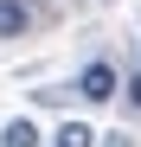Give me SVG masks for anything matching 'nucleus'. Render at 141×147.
I'll return each instance as SVG.
<instances>
[{
	"instance_id": "obj_1",
	"label": "nucleus",
	"mask_w": 141,
	"mask_h": 147,
	"mask_svg": "<svg viewBox=\"0 0 141 147\" xmlns=\"http://www.w3.org/2000/svg\"><path fill=\"white\" fill-rule=\"evenodd\" d=\"M115 90H122V77H115V64H83V77H77V96H83V102H109V96Z\"/></svg>"
},
{
	"instance_id": "obj_2",
	"label": "nucleus",
	"mask_w": 141,
	"mask_h": 147,
	"mask_svg": "<svg viewBox=\"0 0 141 147\" xmlns=\"http://www.w3.org/2000/svg\"><path fill=\"white\" fill-rule=\"evenodd\" d=\"M26 26H32V7H26V0H0V38H19Z\"/></svg>"
},
{
	"instance_id": "obj_3",
	"label": "nucleus",
	"mask_w": 141,
	"mask_h": 147,
	"mask_svg": "<svg viewBox=\"0 0 141 147\" xmlns=\"http://www.w3.org/2000/svg\"><path fill=\"white\" fill-rule=\"evenodd\" d=\"M0 147H39V128L19 115V121H7V128H0Z\"/></svg>"
},
{
	"instance_id": "obj_4",
	"label": "nucleus",
	"mask_w": 141,
	"mask_h": 147,
	"mask_svg": "<svg viewBox=\"0 0 141 147\" xmlns=\"http://www.w3.org/2000/svg\"><path fill=\"white\" fill-rule=\"evenodd\" d=\"M52 147H96V134H90L83 121H64V128L52 134Z\"/></svg>"
},
{
	"instance_id": "obj_5",
	"label": "nucleus",
	"mask_w": 141,
	"mask_h": 147,
	"mask_svg": "<svg viewBox=\"0 0 141 147\" xmlns=\"http://www.w3.org/2000/svg\"><path fill=\"white\" fill-rule=\"evenodd\" d=\"M96 147H135V134H122V128H115V134H96Z\"/></svg>"
},
{
	"instance_id": "obj_6",
	"label": "nucleus",
	"mask_w": 141,
	"mask_h": 147,
	"mask_svg": "<svg viewBox=\"0 0 141 147\" xmlns=\"http://www.w3.org/2000/svg\"><path fill=\"white\" fill-rule=\"evenodd\" d=\"M122 96H128V109H141V70H135L128 83H122Z\"/></svg>"
}]
</instances>
